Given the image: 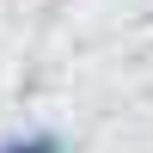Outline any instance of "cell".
I'll use <instances>...</instances> for the list:
<instances>
[{"instance_id": "1", "label": "cell", "mask_w": 153, "mask_h": 153, "mask_svg": "<svg viewBox=\"0 0 153 153\" xmlns=\"http://www.w3.org/2000/svg\"><path fill=\"white\" fill-rule=\"evenodd\" d=\"M0 153H68V141L49 135V129H37V135H12V141H0Z\"/></svg>"}]
</instances>
